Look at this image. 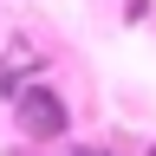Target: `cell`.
Listing matches in <instances>:
<instances>
[{
	"label": "cell",
	"instance_id": "obj_1",
	"mask_svg": "<svg viewBox=\"0 0 156 156\" xmlns=\"http://www.w3.org/2000/svg\"><path fill=\"white\" fill-rule=\"evenodd\" d=\"M13 117H20V130H26L33 143H52V136L72 130V104L52 85H20L13 91Z\"/></svg>",
	"mask_w": 156,
	"mask_h": 156
},
{
	"label": "cell",
	"instance_id": "obj_2",
	"mask_svg": "<svg viewBox=\"0 0 156 156\" xmlns=\"http://www.w3.org/2000/svg\"><path fill=\"white\" fill-rule=\"evenodd\" d=\"M72 156H111V150H72Z\"/></svg>",
	"mask_w": 156,
	"mask_h": 156
}]
</instances>
